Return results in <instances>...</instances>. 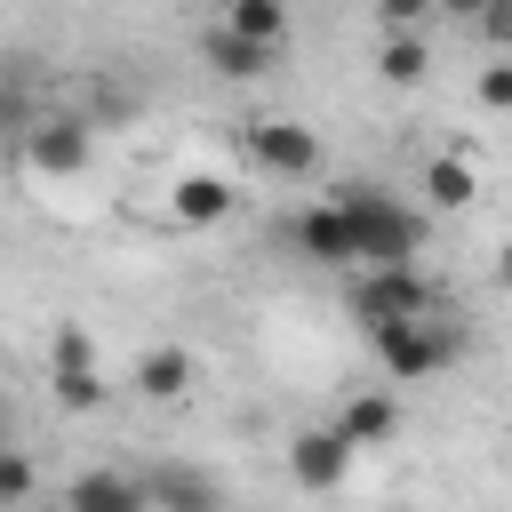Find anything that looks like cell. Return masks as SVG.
<instances>
[{
	"mask_svg": "<svg viewBox=\"0 0 512 512\" xmlns=\"http://www.w3.org/2000/svg\"><path fill=\"white\" fill-rule=\"evenodd\" d=\"M128 384H136L144 400H160V408H168V400H184V392L200 384V360H192V344H152V352L136 360V376H128Z\"/></svg>",
	"mask_w": 512,
	"mask_h": 512,
	"instance_id": "cell-7",
	"label": "cell"
},
{
	"mask_svg": "<svg viewBox=\"0 0 512 512\" xmlns=\"http://www.w3.org/2000/svg\"><path fill=\"white\" fill-rule=\"evenodd\" d=\"M336 432H344V448H352V456H360V448H384V440L400 432V400H392L384 384H368V392H352V400H344Z\"/></svg>",
	"mask_w": 512,
	"mask_h": 512,
	"instance_id": "cell-8",
	"label": "cell"
},
{
	"mask_svg": "<svg viewBox=\"0 0 512 512\" xmlns=\"http://www.w3.org/2000/svg\"><path fill=\"white\" fill-rule=\"evenodd\" d=\"M296 248H304L312 264H352V224H344V208H336V200H312V208L296 216Z\"/></svg>",
	"mask_w": 512,
	"mask_h": 512,
	"instance_id": "cell-11",
	"label": "cell"
},
{
	"mask_svg": "<svg viewBox=\"0 0 512 512\" xmlns=\"http://www.w3.org/2000/svg\"><path fill=\"white\" fill-rule=\"evenodd\" d=\"M376 72H384L392 88H416V80L432 72V56H424L416 32H384V40H376Z\"/></svg>",
	"mask_w": 512,
	"mask_h": 512,
	"instance_id": "cell-15",
	"label": "cell"
},
{
	"mask_svg": "<svg viewBox=\"0 0 512 512\" xmlns=\"http://www.w3.org/2000/svg\"><path fill=\"white\" fill-rule=\"evenodd\" d=\"M480 104H488V112H504V104H512V64H504V56L480 72Z\"/></svg>",
	"mask_w": 512,
	"mask_h": 512,
	"instance_id": "cell-22",
	"label": "cell"
},
{
	"mask_svg": "<svg viewBox=\"0 0 512 512\" xmlns=\"http://www.w3.org/2000/svg\"><path fill=\"white\" fill-rule=\"evenodd\" d=\"M56 400H64V408H80V416H88V408H104V376H96V368H56Z\"/></svg>",
	"mask_w": 512,
	"mask_h": 512,
	"instance_id": "cell-18",
	"label": "cell"
},
{
	"mask_svg": "<svg viewBox=\"0 0 512 512\" xmlns=\"http://www.w3.org/2000/svg\"><path fill=\"white\" fill-rule=\"evenodd\" d=\"M336 208L352 224V264H416L424 256V216L400 208L376 184H336Z\"/></svg>",
	"mask_w": 512,
	"mask_h": 512,
	"instance_id": "cell-1",
	"label": "cell"
},
{
	"mask_svg": "<svg viewBox=\"0 0 512 512\" xmlns=\"http://www.w3.org/2000/svg\"><path fill=\"white\" fill-rule=\"evenodd\" d=\"M368 344H376V360H384V376L392 384H424L432 368H448L456 352H464V336L448 328V320H376L368 328Z\"/></svg>",
	"mask_w": 512,
	"mask_h": 512,
	"instance_id": "cell-2",
	"label": "cell"
},
{
	"mask_svg": "<svg viewBox=\"0 0 512 512\" xmlns=\"http://www.w3.org/2000/svg\"><path fill=\"white\" fill-rule=\"evenodd\" d=\"M216 8H232V0H216Z\"/></svg>",
	"mask_w": 512,
	"mask_h": 512,
	"instance_id": "cell-26",
	"label": "cell"
},
{
	"mask_svg": "<svg viewBox=\"0 0 512 512\" xmlns=\"http://www.w3.org/2000/svg\"><path fill=\"white\" fill-rule=\"evenodd\" d=\"M24 496H32V456L0 448V504H24Z\"/></svg>",
	"mask_w": 512,
	"mask_h": 512,
	"instance_id": "cell-20",
	"label": "cell"
},
{
	"mask_svg": "<svg viewBox=\"0 0 512 512\" xmlns=\"http://www.w3.org/2000/svg\"><path fill=\"white\" fill-rule=\"evenodd\" d=\"M200 56H208V64H216V72H224V80H264V72H272V56H280V48H264V40H240V32H232V24H216V32H208V40H200Z\"/></svg>",
	"mask_w": 512,
	"mask_h": 512,
	"instance_id": "cell-13",
	"label": "cell"
},
{
	"mask_svg": "<svg viewBox=\"0 0 512 512\" xmlns=\"http://www.w3.org/2000/svg\"><path fill=\"white\" fill-rule=\"evenodd\" d=\"M144 504H152V512H224V488H216L208 472L160 464V472H144Z\"/></svg>",
	"mask_w": 512,
	"mask_h": 512,
	"instance_id": "cell-9",
	"label": "cell"
},
{
	"mask_svg": "<svg viewBox=\"0 0 512 512\" xmlns=\"http://www.w3.org/2000/svg\"><path fill=\"white\" fill-rule=\"evenodd\" d=\"M168 216H176V224H192V232H208V224H224V216H232V184H224V176H176Z\"/></svg>",
	"mask_w": 512,
	"mask_h": 512,
	"instance_id": "cell-12",
	"label": "cell"
},
{
	"mask_svg": "<svg viewBox=\"0 0 512 512\" xmlns=\"http://www.w3.org/2000/svg\"><path fill=\"white\" fill-rule=\"evenodd\" d=\"M392 512H408V504H392Z\"/></svg>",
	"mask_w": 512,
	"mask_h": 512,
	"instance_id": "cell-25",
	"label": "cell"
},
{
	"mask_svg": "<svg viewBox=\"0 0 512 512\" xmlns=\"http://www.w3.org/2000/svg\"><path fill=\"white\" fill-rule=\"evenodd\" d=\"M0 448H8V400H0Z\"/></svg>",
	"mask_w": 512,
	"mask_h": 512,
	"instance_id": "cell-24",
	"label": "cell"
},
{
	"mask_svg": "<svg viewBox=\"0 0 512 512\" xmlns=\"http://www.w3.org/2000/svg\"><path fill=\"white\" fill-rule=\"evenodd\" d=\"M424 16H432V0H376V24L384 32H416Z\"/></svg>",
	"mask_w": 512,
	"mask_h": 512,
	"instance_id": "cell-21",
	"label": "cell"
},
{
	"mask_svg": "<svg viewBox=\"0 0 512 512\" xmlns=\"http://www.w3.org/2000/svg\"><path fill=\"white\" fill-rule=\"evenodd\" d=\"M64 512H152V504H144V480H136V472L96 464V472H80V480L64 488Z\"/></svg>",
	"mask_w": 512,
	"mask_h": 512,
	"instance_id": "cell-10",
	"label": "cell"
},
{
	"mask_svg": "<svg viewBox=\"0 0 512 512\" xmlns=\"http://www.w3.org/2000/svg\"><path fill=\"white\" fill-rule=\"evenodd\" d=\"M48 368H96V336H88L80 320H56V336H48Z\"/></svg>",
	"mask_w": 512,
	"mask_h": 512,
	"instance_id": "cell-17",
	"label": "cell"
},
{
	"mask_svg": "<svg viewBox=\"0 0 512 512\" xmlns=\"http://www.w3.org/2000/svg\"><path fill=\"white\" fill-rule=\"evenodd\" d=\"M472 24H480V40H488L496 56L512 48V0H480V8H472Z\"/></svg>",
	"mask_w": 512,
	"mask_h": 512,
	"instance_id": "cell-19",
	"label": "cell"
},
{
	"mask_svg": "<svg viewBox=\"0 0 512 512\" xmlns=\"http://www.w3.org/2000/svg\"><path fill=\"white\" fill-rule=\"evenodd\" d=\"M424 200H432V208H472V200H480V168L440 152V160L424 168Z\"/></svg>",
	"mask_w": 512,
	"mask_h": 512,
	"instance_id": "cell-14",
	"label": "cell"
},
{
	"mask_svg": "<svg viewBox=\"0 0 512 512\" xmlns=\"http://www.w3.org/2000/svg\"><path fill=\"white\" fill-rule=\"evenodd\" d=\"M432 8H440V16H472L480 0H432Z\"/></svg>",
	"mask_w": 512,
	"mask_h": 512,
	"instance_id": "cell-23",
	"label": "cell"
},
{
	"mask_svg": "<svg viewBox=\"0 0 512 512\" xmlns=\"http://www.w3.org/2000/svg\"><path fill=\"white\" fill-rule=\"evenodd\" d=\"M240 152L264 176H320V136L304 120H248L240 128Z\"/></svg>",
	"mask_w": 512,
	"mask_h": 512,
	"instance_id": "cell-4",
	"label": "cell"
},
{
	"mask_svg": "<svg viewBox=\"0 0 512 512\" xmlns=\"http://www.w3.org/2000/svg\"><path fill=\"white\" fill-rule=\"evenodd\" d=\"M424 312H432V288H424L416 264H368L352 280V320L360 328H376V320H424Z\"/></svg>",
	"mask_w": 512,
	"mask_h": 512,
	"instance_id": "cell-3",
	"label": "cell"
},
{
	"mask_svg": "<svg viewBox=\"0 0 512 512\" xmlns=\"http://www.w3.org/2000/svg\"><path fill=\"white\" fill-rule=\"evenodd\" d=\"M88 152H96V136H88V120H80V112H48V120H32V128H24V160H32L40 176H80V168H88Z\"/></svg>",
	"mask_w": 512,
	"mask_h": 512,
	"instance_id": "cell-5",
	"label": "cell"
},
{
	"mask_svg": "<svg viewBox=\"0 0 512 512\" xmlns=\"http://www.w3.org/2000/svg\"><path fill=\"white\" fill-rule=\"evenodd\" d=\"M344 472H352V448H344V432L328 424H312V432H296L288 440V480L304 488V496H328V488H344Z\"/></svg>",
	"mask_w": 512,
	"mask_h": 512,
	"instance_id": "cell-6",
	"label": "cell"
},
{
	"mask_svg": "<svg viewBox=\"0 0 512 512\" xmlns=\"http://www.w3.org/2000/svg\"><path fill=\"white\" fill-rule=\"evenodd\" d=\"M224 24H232L240 40L280 48V32H288V0H232V8H224Z\"/></svg>",
	"mask_w": 512,
	"mask_h": 512,
	"instance_id": "cell-16",
	"label": "cell"
}]
</instances>
